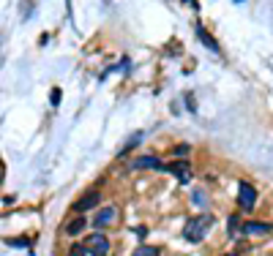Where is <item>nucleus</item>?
<instances>
[{
	"label": "nucleus",
	"instance_id": "1",
	"mask_svg": "<svg viewBox=\"0 0 273 256\" xmlns=\"http://www.w3.org/2000/svg\"><path fill=\"white\" fill-rule=\"evenodd\" d=\"M210 224H213V218L205 213V216H194L186 221L183 226V237L189 240V243H202V237H205V232L210 229Z\"/></svg>",
	"mask_w": 273,
	"mask_h": 256
},
{
	"label": "nucleus",
	"instance_id": "2",
	"mask_svg": "<svg viewBox=\"0 0 273 256\" xmlns=\"http://www.w3.org/2000/svg\"><path fill=\"white\" fill-rule=\"evenodd\" d=\"M85 248H88L90 256H107L109 254V240L104 237V234H88L85 237Z\"/></svg>",
	"mask_w": 273,
	"mask_h": 256
},
{
	"label": "nucleus",
	"instance_id": "3",
	"mask_svg": "<svg viewBox=\"0 0 273 256\" xmlns=\"http://www.w3.org/2000/svg\"><path fill=\"white\" fill-rule=\"evenodd\" d=\"M118 213H120V210L115 207V204H109V207H101L99 213H96V216H93V226H96V229L112 226V224L118 221Z\"/></svg>",
	"mask_w": 273,
	"mask_h": 256
},
{
	"label": "nucleus",
	"instance_id": "4",
	"mask_svg": "<svg viewBox=\"0 0 273 256\" xmlns=\"http://www.w3.org/2000/svg\"><path fill=\"white\" fill-rule=\"evenodd\" d=\"M257 204V191L251 183H240V188H238V207L240 210H251Z\"/></svg>",
	"mask_w": 273,
	"mask_h": 256
},
{
	"label": "nucleus",
	"instance_id": "5",
	"mask_svg": "<svg viewBox=\"0 0 273 256\" xmlns=\"http://www.w3.org/2000/svg\"><path fill=\"white\" fill-rule=\"evenodd\" d=\"M99 202H101V193L99 191H85L82 196L71 204V210H74V213H88V210H93Z\"/></svg>",
	"mask_w": 273,
	"mask_h": 256
},
{
	"label": "nucleus",
	"instance_id": "6",
	"mask_svg": "<svg viewBox=\"0 0 273 256\" xmlns=\"http://www.w3.org/2000/svg\"><path fill=\"white\" fill-rule=\"evenodd\" d=\"M273 226L271 224H260V221H246L243 226H240V234H251V237H265V234H271Z\"/></svg>",
	"mask_w": 273,
	"mask_h": 256
},
{
	"label": "nucleus",
	"instance_id": "7",
	"mask_svg": "<svg viewBox=\"0 0 273 256\" xmlns=\"http://www.w3.org/2000/svg\"><path fill=\"white\" fill-rule=\"evenodd\" d=\"M129 169H161L164 172V163H161V158L156 156H142V158H134V161L129 163Z\"/></svg>",
	"mask_w": 273,
	"mask_h": 256
},
{
	"label": "nucleus",
	"instance_id": "8",
	"mask_svg": "<svg viewBox=\"0 0 273 256\" xmlns=\"http://www.w3.org/2000/svg\"><path fill=\"white\" fill-rule=\"evenodd\" d=\"M85 226H88V221H85V216H82V213H77V216H74L71 221L66 224V234H68V237H77V234L82 232Z\"/></svg>",
	"mask_w": 273,
	"mask_h": 256
},
{
	"label": "nucleus",
	"instance_id": "9",
	"mask_svg": "<svg viewBox=\"0 0 273 256\" xmlns=\"http://www.w3.org/2000/svg\"><path fill=\"white\" fill-rule=\"evenodd\" d=\"M197 38L202 41V44H205V47L210 49V52H219V44H216L213 38H210V33L205 28H202V25H197Z\"/></svg>",
	"mask_w": 273,
	"mask_h": 256
},
{
	"label": "nucleus",
	"instance_id": "10",
	"mask_svg": "<svg viewBox=\"0 0 273 256\" xmlns=\"http://www.w3.org/2000/svg\"><path fill=\"white\" fill-rule=\"evenodd\" d=\"M164 172H172L175 177H180V183L189 180V163H183V161H180V163H170Z\"/></svg>",
	"mask_w": 273,
	"mask_h": 256
},
{
	"label": "nucleus",
	"instance_id": "11",
	"mask_svg": "<svg viewBox=\"0 0 273 256\" xmlns=\"http://www.w3.org/2000/svg\"><path fill=\"white\" fill-rule=\"evenodd\" d=\"M139 139H142V134H134L129 142H126V147H120V153H118V158H123V156H129L131 150H134V145H139Z\"/></svg>",
	"mask_w": 273,
	"mask_h": 256
},
{
	"label": "nucleus",
	"instance_id": "12",
	"mask_svg": "<svg viewBox=\"0 0 273 256\" xmlns=\"http://www.w3.org/2000/svg\"><path fill=\"white\" fill-rule=\"evenodd\" d=\"M134 256H159V248L156 245H139L134 251Z\"/></svg>",
	"mask_w": 273,
	"mask_h": 256
},
{
	"label": "nucleus",
	"instance_id": "13",
	"mask_svg": "<svg viewBox=\"0 0 273 256\" xmlns=\"http://www.w3.org/2000/svg\"><path fill=\"white\" fill-rule=\"evenodd\" d=\"M85 254H88L85 245H71V248H68V256H85Z\"/></svg>",
	"mask_w": 273,
	"mask_h": 256
},
{
	"label": "nucleus",
	"instance_id": "14",
	"mask_svg": "<svg viewBox=\"0 0 273 256\" xmlns=\"http://www.w3.org/2000/svg\"><path fill=\"white\" fill-rule=\"evenodd\" d=\"M172 153H175V156H186V153H189V145H178V147H172Z\"/></svg>",
	"mask_w": 273,
	"mask_h": 256
},
{
	"label": "nucleus",
	"instance_id": "15",
	"mask_svg": "<svg viewBox=\"0 0 273 256\" xmlns=\"http://www.w3.org/2000/svg\"><path fill=\"white\" fill-rule=\"evenodd\" d=\"M240 229H238V216H232L230 218V234H238Z\"/></svg>",
	"mask_w": 273,
	"mask_h": 256
},
{
	"label": "nucleus",
	"instance_id": "16",
	"mask_svg": "<svg viewBox=\"0 0 273 256\" xmlns=\"http://www.w3.org/2000/svg\"><path fill=\"white\" fill-rule=\"evenodd\" d=\"M52 104H55V106H58V104H60V90H58V88H55V90H52Z\"/></svg>",
	"mask_w": 273,
	"mask_h": 256
}]
</instances>
